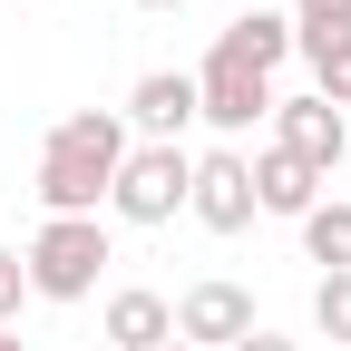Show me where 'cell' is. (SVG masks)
<instances>
[{
    "instance_id": "ba28073f",
    "label": "cell",
    "mask_w": 351,
    "mask_h": 351,
    "mask_svg": "<svg viewBox=\"0 0 351 351\" xmlns=\"http://www.w3.org/2000/svg\"><path fill=\"white\" fill-rule=\"evenodd\" d=\"M244 332H254V293H244V283L205 274V283L176 293V341H195V351H234Z\"/></svg>"
},
{
    "instance_id": "ac0fdd59",
    "label": "cell",
    "mask_w": 351,
    "mask_h": 351,
    "mask_svg": "<svg viewBox=\"0 0 351 351\" xmlns=\"http://www.w3.org/2000/svg\"><path fill=\"white\" fill-rule=\"evenodd\" d=\"M0 351H29V341H20V332H10V322H0Z\"/></svg>"
},
{
    "instance_id": "30bf717a",
    "label": "cell",
    "mask_w": 351,
    "mask_h": 351,
    "mask_svg": "<svg viewBox=\"0 0 351 351\" xmlns=\"http://www.w3.org/2000/svg\"><path fill=\"white\" fill-rule=\"evenodd\" d=\"M98 322H108V341H117V351H166V341H176V302H166V293H147V283H117Z\"/></svg>"
},
{
    "instance_id": "52a82bcc",
    "label": "cell",
    "mask_w": 351,
    "mask_h": 351,
    "mask_svg": "<svg viewBox=\"0 0 351 351\" xmlns=\"http://www.w3.org/2000/svg\"><path fill=\"white\" fill-rule=\"evenodd\" d=\"M127 137L137 147H186V127H195V69H147L137 88H127Z\"/></svg>"
},
{
    "instance_id": "d6986e66",
    "label": "cell",
    "mask_w": 351,
    "mask_h": 351,
    "mask_svg": "<svg viewBox=\"0 0 351 351\" xmlns=\"http://www.w3.org/2000/svg\"><path fill=\"white\" fill-rule=\"evenodd\" d=\"M137 10H186V0H137Z\"/></svg>"
},
{
    "instance_id": "2e32d148",
    "label": "cell",
    "mask_w": 351,
    "mask_h": 351,
    "mask_svg": "<svg viewBox=\"0 0 351 351\" xmlns=\"http://www.w3.org/2000/svg\"><path fill=\"white\" fill-rule=\"evenodd\" d=\"M351 0H293V29H341Z\"/></svg>"
},
{
    "instance_id": "4fadbf2b",
    "label": "cell",
    "mask_w": 351,
    "mask_h": 351,
    "mask_svg": "<svg viewBox=\"0 0 351 351\" xmlns=\"http://www.w3.org/2000/svg\"><path fill=\"white\" fill-rule=\"evenodd\" d=\"M302 254H313L322 274H351V195H322L302 215Z\"/></svg>"
},
{
    "instance_id": "9a60e30c",
    "label": "cell",
    "mask_w": 351,
    "mask_h": 351,
    "mask_svg": "<svg viewBox=\"0 0 351 351\" xmlns=\"http://www.w3.org/2000/svg\"><path fill=\"white\" fill-rule=\"evenodd\" d=\"M20 302H29V263H20L10 244H0V322H10V313H20Z\"/></svg>"
},
{
    "instance_id": "9c48e42d",
    "label": "cell",
    "mask_w": 351,
    "mask_h": 351,
    "mask_svg": "<svg viewBox=\"0 0 351 351\" xmlns=\"http://www.w3.org/2000/svg\"><path fill=\"white\" fill-rule=\"evenodd\" d=\"M254 205H263V215H283V225H302V215L322 205V176L263 137V147H254Z\"/></svg>"
},
{
    "instance_id": "6da1fadb",
    "label": "cell",
    "mask_w": 351,
    "mask_h": 351,
    "mask_svg": "<svg viewBox=\"0 0 351 351\" xmlns=\"http://www.w3.org/2000/svg\"><path fill=\"white\" fill-rule=\"evenodd\" d=\"M127 117L117 108H69L49 127V147H39V205L49 215H98L108 186H117V166H127Z\"/></svg>"
},
{
    "instance_id": "277c9868",
    "label": "cell",
    "mask_w": 351,
    "mask_h": 351,
    "mask_svg": "<svg viewBox=\"0 0 351 351\" xmlns=\"http://www.w3.org/2000/svg\"><path fill=\"white\" fill-rule=\"evenodd\" d=\"M195 117L215 127V137H254V127H274V78L244 69V59H225V49H205V69H195Z\"/></svg>"
},
{
    "instance_id": "ffe728a7",
    "label": "cell",
    "mask_w": 351,
    "mask_h": 351,
    "mask_svg": "<svg viewBox=\"0 0 351 351\" xmlns=\"http://www.w3.org/2000/svg\"><path fill=\"white\" fill-rule=\"evenodd\" d=\"M166 351H195V341H166Z\"/></svg>"
},
{
    "instance_id": "7a4b0ae2",
    "label": "cell",
    "mask_w": 351,
    "mask_h": 351,
    "mask_svg": "<svg viewBox=\"0 0 351 351\" xmlns=\"http://www.w3.org/2000/svg\"><path fill=\"white\" fill-rule=\"evenodd\" d=\"M20 263H29V293L39 302H88L117 254H108V225H98V215H49V225L20 244Z\"/></svg>"
},
{
    "instance_id": "5b68a950",
    "label": "cell",
    "mask_w": 351,
    "mask_h": 351,
    "mask_svg": "<svg viewBox=\"0 0 351 351\" xmlns=\"http://www.w3.org/2000/svg\"><path fill=\"white\" fill-rule=\"evenodd\" d=\"M186 215H195L205 234H244L254 215H263L254 205V156L244 147H205L195 156V186H186Z\"/></svg>"
},
{
    "instance_id": "7c38bea8",
    "label": "cell",
    "mask_w": 351,
    "mask_h": 351,
    "mask_svg": "<svg viewBox=\"0 0 351 351\" xmlns=\"http://www.w3.org/2000/svg\"><path fill=\"white\" fill-rule=\"evenodd\" d=\"M293 49L313 59V98H332V108L351 117V20H341V29H293Z\"/></svg>"
},
{
    "instance_id": "3957f363",
    "label": "cell",
    "mask_w": 351,
    "mask_h": 351,
    "mask_svg": "<svg viewBox=\"0 0 351 351\" xmlns=\"http://www.w3.org/2000/svg\"><path fill=\"white\" fill-rule=\"evenodd\" d=\"M186 186H195L186 147H127L117 186H108V215L117 225H176V215H186Z\"/></svg>"
},
{
    "instance_id": "5bb4252c",
    "label": "cell",
    "mask_w": 351,
    "mask_h": 351,
    "mask_svg": "<svg viewBox=\"0 0 351 351\" xmlns=\"http://www.w3.org/2000/svg\"><path fill=\"white\" fill-rule=\"evenodd\" d=\"M313 322H322V341L351 351V274H322V283H313Z\"/></svg>"
},
{
    "instance_id": "8fae6325",
    "label": "cell",
    "mask_w": 351,
    "mask_h": 351,
    "mask_svg": "<svg viewBox=\"0 0 351 351\" xmlns=\"http://www.w3.org/2000/svg\"><path fill=\"white\" fill-rule=\"evenodd\" d=\"M215 49L274 78V69L293 59V10H244V20H225V29H215Z\"/></svg>"
},
{
    "instance_id": "8992f818",
    "label": "cell",
    "mask_w": 351,
    "mask_h": 351,
    "mask_svg": "<svg viewBox=\"0 0 351 351\" xmlns=\"http://www.w3.org/2000/svg\"><path fill=\"white\" fill-rule=\"evenodd\" d=\"M274 147L302 156V166L332 186V166L351 156V117H341L332 98H313V88H302V98H274Z\"/></svg>"
},
{
    "instance_id": "e0dca14e",
    "label": "cell",
    "mask_w": 351,
    "mask_h": 351,
    "mask_svg": "<svg viewBox=\"0 0 351 351\" xmlns=\"http://www.w3.org/2000/svg\"><path fill=\"white\" fill-rule=\"evenodd\" d=\"M234 351H302V341H283V332H263V322H254V332H244Z\"/></svg>"
}]
</instances>
